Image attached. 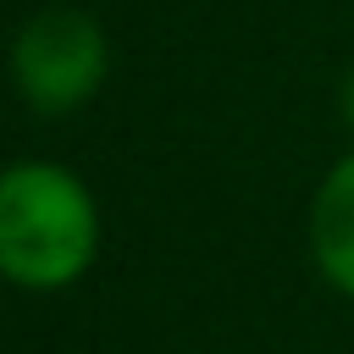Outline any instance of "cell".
Masks as SVG:
<instances>
[{
	"mask_svg": "<svg viewBox=\"0 0 354 354\" xmlns=\"http://www.w3.org/2000/svg\"><path fill=\"white\" fill-rule=\"evenodd\" d=\"M100 254L94 194L50 160L0 171V277L33 293L77 282Z\"/></svg>",
	"mask_w": 354,
	"mask_h": 354,
	"instance_id": "cell-1",
	"label": "cell"
},
{
	"mask_svg": "<svg viewBox=\"0 0 354 354\" xmlns=\"http://www.w3.org/2000/svg\"><path fill=\"white\" fill-rule=\"evenodd\" d=\"M11 72H17V88L33 111H44V116L77 111L105 83V33L94 17L72 11V6L39 11L17 33Z\"/></svg>",
	"mask_w": 354,
	"mask_h": 354,
	"instance_id": "cell-2",
	"label": "cell"
},
{
	"mask_svg": "<svg viewBox=\"0 0 354 354\" xmlns=\"http://www.w3.org/2000/svg\"><path fill=\"white\" fill-rule=\"evenodd\" d=\"M310 254L321 277L354 299V155H343L310 205Z\"/></svg>",
	"mask_w": 354,
	"mask_h": 354,
	"instance_id": "cell-3",
	"label": "cell"
},
{
	"mask_svg": "<svg viewBox=\"0 0 354 354\" xmlns=\"http://www.w3.org/2000/svg\"><path fill=\"white\" fill-rule=\"evenodd\" d=\"M343 116H348V127H354V66H348V77H343Z\"/></svg>",
	"mask_w": 354,
	"mask_h": 354,
	"instance_id": "cell-4",
	"label": "cell"
}]
</instances>
